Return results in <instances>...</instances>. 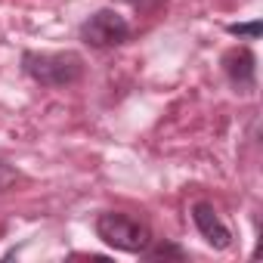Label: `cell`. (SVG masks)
Returning <instances> with one entry per match:
<instances>
[{
    "label": "cell",
    "mask_w": 263,
    "mask_h": 263,
    "mask_svg": "<svg viewBox=\"0 0 263 263\" xmlns=\"http://www.w3.org/2000/svg\"><path fill=\"white\" fill-rule=\"evenodd\" d=\"M192 223H195V229L201 232V238H204L211 248L226 251V248L232 245V232H229V226L220 220V214H217V208H214L211 201L192 204Z\"/></svg>",
    "instance_id": "cell-5"
},
{
    "label": "cell",
    "mask_w": 263,
    "mask_h": 263,
    "mask_svg": "<svg viewBox=\"0 0 263 263\" xmlns=\"http://www.w3.org/2000/svg\"><path fill=\"white\" fill-rule=\"evenodd\" d=\"M13 180H16V171H13V167H7L4 161H0V189H7Z\"/></svg>",
    "instance_id": "cell-8"
},
{
    "label": "cell",
    "mask_w": 263,
    "mask_h": 263,
    "mask_svg": "<svg viewBox=\"0 0 263 263\" xmlns=\"http://www.w3.org/2000/svg\"><path fill=\"white\" fill-rule=\"evenodd\" d=\"M22 71L34 84L59 90V87H71V84L81 81L84 59L71 50H65V53H34V50H28V53H22Z\"/></svg>",
    "instance_id": "cell-1"
},
{
    "label": "cell",
    "mask_w": 263,
    "mask_h": 263,
    "mask_svg": "<svg viewBox=\"0 0 263 263\" xmlns=\"http://www.w3.org/2000/svg\"><path fill=\"white\" fill-rule=\"evenodd\" d=\"M143 257H146V260H167V257H174V260H183V257H186V251H183L180 245L158 241V245H149V248L143 251Z\"/></svg>",
    "instance_id": "cell-6"
},
{
    "label": "cell",
    "mask_w": 263,
    "mask_h": 263,
    "mask_svg": "<svg viewBox=\"0 0 263 263\" xmlns=\"http://www.w3.org/2000/svg\"><path fill=\"white\" fill-rule=\"evenodd\" d=\"M223 74L232 84L235 93H254L257 90V59L248 47H232L223 53Z\"/></svg>",
    "instance_id": "cell-4"
},
{
    "label": "cell",
    "mask_w": 263,
    "mask_h": 263,
    "mask_svg": "<svg viewBox=\"0 0 263 263\" xmlns=\"http://www.w3.org/2000/svg\"><path fill=\"white\" fill-rule=\"evenodd\" d=\"M96 235H99L108 248L127 251V254H143V251L155 241L149 223H143L140 217L121 214V211L99 214V220H96Z\"/></svg>",
    "instance_id": "cell-2"
},
{
    "label": "cell",
    "mask_w": 263,
    "mask_h": 263,
    "mask_svg": "<svg viewBox=\"0 0 263 263\" xmlns=\"http://www.w3.org/2000/svg\"><path fill=\"white\" fill-rule=\"evenodd\" d=\"M226 31H229L232 37H248V41H257V37H260V22L254 19V22H248V25H226Z\"/></svg>",
    "instance_id": "cell-7"
},
{
    "label": "cell",
    "mask_w": 263,
    "mask_h": 263,
    "mask_svg": "<svg viewBox=\"0 0 263 263\" xmlns=\"http://www.w3.org/2000/svg\"><path fill=\"white\" fill-rule=\"evenodd\" d=\"M81 41L93 50H111V47H121L130 41V25L115 10H96L90 19H84Z\"/></svg>",
    "instance_id": "cell-3"
}]
</instances>
